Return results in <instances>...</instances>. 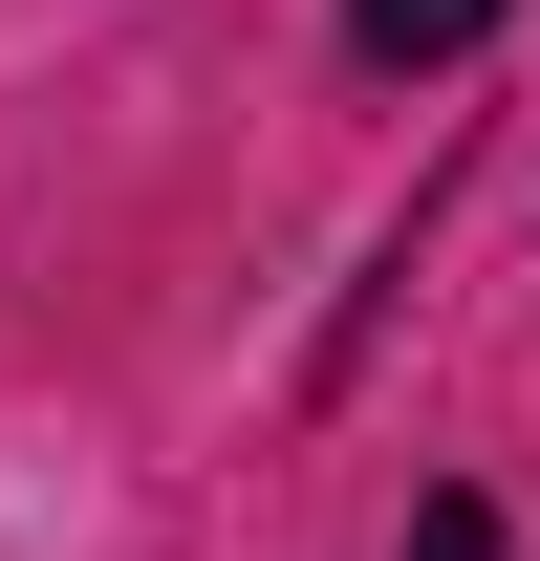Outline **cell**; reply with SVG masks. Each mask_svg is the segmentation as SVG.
<instances>
[{"instance_id":"cell-2","label":"cell","mask_w":540,"mask_h":561,"mask_svg":"<svg viewBox=\"0 0 540 561\" xmlns=\"http://www.w3.org/2000/svg\"><path fill=\"white\" fill-rule=\"evenodd\" d=\"M410 561H497V496H432V518H410Z\"/></svg>"},{"instance_id":"cell-1","label":"cell","mask_w":540,"mask_h":561,"mask_svg":"<svg viewBox=\"0 0 540 561\" xmlns=\"http://www.w3.org/2000/svg\"><path fill=\"white\" fill-rule=\"evenodd\" d=\"M497 22H519V0H346V44H368V66H475Z\"/></svg>"}]
</instances>
